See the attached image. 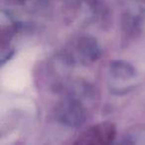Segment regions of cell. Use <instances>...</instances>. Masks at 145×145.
<instances>
[{"label": "cell", "mask_w": 145, "mask_h": 145, "mask_svg": "<svg viewBox=\"0 0 145 145\" xmlns=\"http://www.w3.org/2000/svg\"><path fill=\"white\" fill-rule=\"evenodd\" d=\"M116 136V127L111 122H101L82 131L75 140L76 144H109Z\"/></svg>", "instance_id": "6da1fadb"}]
</instances>
